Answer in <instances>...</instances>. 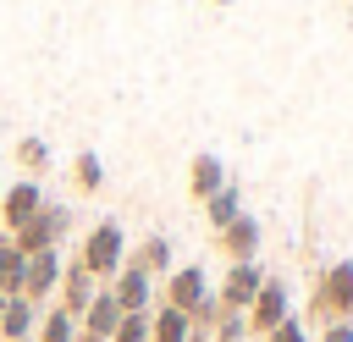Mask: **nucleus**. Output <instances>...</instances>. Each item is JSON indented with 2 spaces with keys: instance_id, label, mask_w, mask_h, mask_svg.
<instances>
[{
  "instance_id": "f257e3e1",
  "label": "nucleus",
  "mask_w": 353,
  "mask_h": 342,
  "mask_svg": "<svg viewBox=\"0 0 353 342\" xmlns=\"http://www.w3.org/2000/svg\"><path fill=\"white\" fill-rule=\"evenodd\" d=\"M121 259H127V232H121L116 221H99V226L83 237V248H77V265H83L94 281H110V276L121 270Z\"/></svg>"
},
{
  "instance_id": "f03ea898",
  "label": "nucleus",
  "mask_w": 353,
  "mask_h": 342,
  "mask_svg": "<svg viewBox=\"0 0 353 342\" xmlns=\"http://www.w3.org/2000/svg\"><path fill=\"white\" fill-rule=\"evenodd\" d=\"M314 320L320 325H336V320H347L353 314V259H336V265H325L320 270V281H314Z\"/></svg>"
},
{
  "instance_id": "7ed1b4c3",
  "label": "nucleus",
  "mask_w": 353,
  "mask_h": 342,
  "mask_svg": "<svg viewBox=\"0 0 353 342\" xmlns=\"http://www.w3.org/2000/svg\"><path fill=\"white\" fill-rule=\"evenodd\" d=\"M66 226H72V210H66V204H50V199H44V210H39V215H33L28 226H17V232H11V243H17L22 254H44V248H61Z\"/></svg>"
},
{
  "instance_id": "20e7f679",
  "label": "nucleus",
  "mask_w": 353,
  "mask_h": 342,
  "mask_svg": "<svg viewBox=\"0 0 353 342\" xmlns=\"http://www.w3.org/2000/svg\"><path fill=\"white\" fill-rule=\"evenodd\" d=\"M265 287V270H259V259H248V265H232L226 270V281L215 287V303H221V314H248V303H254V292Z\"/></svg>"
},
{
  "instance_id": "39448f33",
  "label": "nucleus",
  "mask_w": 353,
  "mask_h": 342,
  "mask_svg": "<svg viewBox=\"0 0 353 342\" xmlns=\"http://www.w3.org/2000/svg\"><path fill=\"white\" fill-rule=\"evenodd\" d=\"M287 314H292V309H287V281H281V276H265V287L254 292V303H248V314H243L248 331L265 336V331H276Z\"/></svg>"
},
{
  "instance_id": "423d86ee",
  "label": "nucleus",
  "mask_w": 353,
  "mask_h": 342,
  "mask_svg": "<svg viewBox=\"0 0 353 342\" xmlns=\"http://www.w3.org/2000/svg\"><path fill=\"white\" fill-rule=\"evenodd\" d=\"M55 287H61V248L28 254V270H22V292H17V298H28V303L39 309L44 298H55Z\"/></svg>"
},
{
  "instance_id": "0eeeda50",
  "label": "nucleus",
  "mask_w": 353,
  "mask_h": 342,
  "mask_svg": "<svg viewBox=\"0 0 353 342\" xmlns=\"http://www.w3.org/2000/svg\"><path fill=\"white\" fill-rule=\"evenodd\" d=\"M210 298V281H204V270L199 265H176L171 276H165V292H160V303H171V309H182L188 320H193V309Z\"/></svg>"
},
{
  "instance_id": "6e6552de",
  "label": "nucleus",
  "mask_w": 353,
  "mask_h": 342,
  "mask_svg": "<svg viewBox=\"0 0 353 342\" xmlns=\"http://www.w3.org/2000/svg\"><path fill=\"white\" fill-rule=\"evenodd\" d=\"M39 210H44V188H39L33 177L11 182V188H6V199H0V221H6V237H11L17 226H28Z\"/></svg>"
},
{
  "instance_id": "1a4fd4ad",
  "label": "nucleus",
  "mask_w": 353,
  "mask_h": 342,
  "mask_svg": "<svg viewBox=\"0 0 353 342\" xmlns=\"http://www.w3.org/2000/svg\"><path fill=\"white\" fill-rule=\"evenodd\" d=\"M105 292L116 298V309H121V314H149V309H154V281H149V276H138V270H127V265L110 276V287H105Z\"/></svg>"
},
{
  "instance_id": "9d476101",
  "label": "nucleus",
  "mask_w": 353,
  "mask_h": 342,
  "mask_svg": "<svg viewBox=\"0 0 353 342\" xmlns=\"http://www.w3.org/2000/svg\"><path fill=\"white\" fill-rule=\"evenodd\" d=\"M215 243H221V254H226L232 265H248V259L259 254V221L243 210L232 226H221V232H215Z\"/></svg>"
},
{
  "instance_id": "9b49d317",
  "label": "nucleus",
  "mask_w": 353,
  "mask_h": 342,
  "mask_svg": "<svg viewBox=\"0 0 353 342\" xmlns=\"http://www.w3.org/2000/svg\"><path fill=\"white\" fill-rule=\"evenodd\" d=\"M55 292H61L55 303H61L72 320H83V309H88V303H94V292H99V281L72 259V265H61V287H55Z\"/></svg>"
},
{
  "instance_id": "f8f14e48",
  "label": "nucleus",
  "mask_w": 353,
  "mask_h": 342,
  "mask_svg": "<svg viewBox=\"0 0 353 342\" xmlns=\"http://www.w3.org/2000/svg\"><path fill=\"white\" fill-rule=\"evenodd\" d=\"M127 270H138V276H171V243L165 237H143V243H132L127 248V259H121Z\"/></svg>"
},
{
  "instance_id": "ddd939ff",
  "label": "nucleus",
  "mask_w": 353,
  "mask_h": 342,
  "mask_svg": "<svg viewBox=\"0 0 353 342\" xmlns=\"http://www.w3.org/2000/svg\"><path fill=\"white\" fill-rule=\"evenodd\" d=\"M226 188V165H221V154H193V165H188V193L204 204V199H215Z\"/></svg>"
},
{
  "instance_id": "4468645a",
  "label": "nucleus",
  "mask_w": 353,
  "mask_h": 342,
  "mask_svg": "<svg viewBox=\"0 0 353 342\" xmlns=\"http://www.w3.org/2000/svg\"><path fill=\"white\" fill-rule=\"evenodd\" d=\"M121 325V309H116V298L99 287L94 292V303L83 309V320H77V331H88V336H99V342H110V331Z\"/></svg>"
},
{
  "instance_id": "2eb2a0df",
  "label": "nucleus",
  "mask_w": 353,
  "mask_h": 342,
  "mask_svg": "<svg viewBox=\"0 0 353 342\" xmlns=\"http://www.w3.org/2000/svg\"><path fill=\"white\" fill-rule=\"evenodd\" d=\"M149 342H193V320L171 303H154L149 309Z\"/></svg>"
},
{
  "instance_id": "dca6fc26",
  "label": "nucleus",
  "mask_w": 353,
  "mask_h": 342,
  "mask_svg": "<svg viewBox=\"0 0 353 342\" xmlns=\"http://www.w3.org/2000/svg\"><path fill=\"white\" fill-rule=\"evenodd\" d=\"M39 325V309L28 298H6V314H0V342H28Z\"/></svg>"
},
{
  "instance_id": "f3484780",
  "label": "nucleus",
  "mask_w": 353,
  "mask_h": 342,
  "mask_svg": "<svg viewBox=\"0 0 353 342\" xmlns=\"http://www.w3.org/2000/svg\"><path fill=\"white\" fill-rule=\"evenodd\" d=\"M22 270H28V254H22L11 237H0V292H6V298L22 292Z\"/></svg>"
},
{
  "instance_id": "a211bd4d",
  "label": "nucleus",
  "mask_w": 353,
  "mask_h": 342,
  "mask_svg": "<svg viewBox=\"0 0 353 342\" xmlns=\"http://www.w3.org/2000/svg\"><path fill=\"white\" fill-rule=\"evenodd\" d=\"M204 215H210V226L221 232V226H232L237 215H243V193H237V182H226L215 199H204Z\"/></svg>"
},
{
  "instance_id": "6ab92c4d",
  "label": "nucleus",
  "mask_w": 353,
  "mask_h": 342,
  "mask_svg": "<svg viewBox=\"0 0 353 342\" xmlns=\"http://www.w3.org/2000/svg\"><path fill=\"white\" fill-rule=\"evenodd\" d=\"M39 342H77V320H72L61 303H50V309L39 314Z\"/></svg>"
},
{
  "instance_id": "aec40b11",
  "label": "nucleus",
  "mask_w": 353,
  "mask_h": 342,
  "mask_svg": "<svg viewBox=\"0 0 353 342\" xmlns=\"http://www.w3.org/2000/svg\"><path fill=\"white\" fill-rule=\"evenodd\" d=\"M72 182H77L83 193H99V188H105V160H99L94 149H83V154L72 160Z\"/></svg>"
},
{
  "instance_id": "412c9836",
  "label": "nucleus",
  "mask_w": 353,
  "mask_h": 342,
  "mask_svg": "<svg viewBox=\"0 0 353 342\" xmlns=\"http://www.w3.org/2000/svg\"><path fill=\"white\" fill-rule=\"evenodd\" d=\"M17 165L44 171V165H50V143H44V138H22V143H17Z\"/></svg>"
},
{
  "instance_id": "4be33fe9",
  "label": "nucleus",
  "mask_w": 353,
  "mask_h": 342,
  "mask_svg": "<svg viewBox=\"0 0 353 342\" xmlns=\"http://www.w3.org/2000/svg\"><path fill=\"white\" fill-rule=\"evenodd\" d=\"M243 336H248V320L243 314H221L215 320V342H243Z\"/></svg>"
},
{
  "instance_id": "5701e85b",
  "label": "nucleus",
  "mask_w": 353,
  "mask_h": 342,
  "mask_svg": "<svg viewBox=\"0 0 353 342\" xmlns=\"http://www.w3.org/2000/svg\"><path fill=\"white\" fill-rule=\"evenodd\" d=\"M265 342H309V331H303V320H298V314H287L276 331H265Z\"/></svg>"
},
{
  "instance_id": "b1692460",
  "label": "nucleus",
  "mask_w": 353,
  "mask_h": 342,
  "mask_svg": "<svg viewBox=\"0 0 353 342\" xmlns=\"http://www.w3.org/2000/svg\"><path fill=\"white\" fill-rule=\"evenodd\" d=\"M320 342H353V320H336V325H325V331H320Z\"/></svg>"
},
{
  "instance_id": "393cba45",
  "label": "nucleus",
  "mask_w": 353,
  "mask_h": 342,
  "mask_svg": "<svg viewBox=\"0 0 353 342\" xmlns=\"http://www.w3.org/2000/svg\"><path fill=\"white\" fill-rule=\"evenodd\" d=\"M0 314H6V292H0Z\"/></svg>"
},
{
  "instance_id": "a878e982",
  "label": "nucleus",
  "mask_w": 353,
  "mask_h": 342,
  "mask_svg": "<svg viewBox=\"0 0 353 342\" xmlns=\"http://www.w3.org/2000/svg\"><path fill=\"white\" fill-rule=\"evenodd\" d=\"M193 342H210V336H199V331H193Z\"/></svg>"
}]
</instances>
